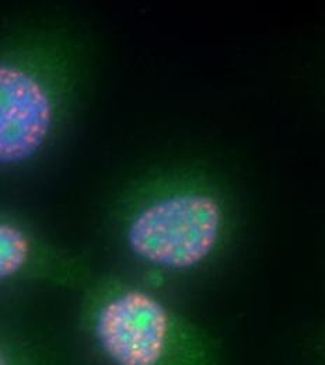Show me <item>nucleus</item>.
Here are the masks:
<instances>
[{
	"mask_svg": "<svg viewBox=\"0 0 325 365\" xmlns=\"http://www.w3.org/2000/svg\"><path fill=\"white\" fill-rule=\"evenodd\" d=\"M86 51L62 21L0 26V178L34 166L60 140L82 96Z\"/></svg>",
	"mask_w": 325,
	"mask_h": 365,
	"instance_id": "1",
	"label": "nucleus"
},
{
	"mask_svg": "<svg viewBox=\"0 0 325 365\" xmlns=\"http://www.w3.org/2000/svg\"><path fill=\"white\" fill-rule=\"evenodd\" d=\"M93 277L79 253L52 242L23 217L0 207V288L44 284L83 289Z\"/></svg>",
	"mask_w": 325,
	"mask_h": 365,
	"instance_id": "4",
	"label": "nucleus"
},
{
	"mask_svg": "<svg viewBox=\"0 0 325 365\" xmlns=\"http://www.w3.org/2000/svg\"><path fill=\"white\" fill-rule=\"evenodd\" d=\"M79 326L107 365H225L218 339L159 295L117 277L82 289Z\"/></svg>",
	"mask_w": 325,
	"mask_h": 365,
	"instance_id": "2",
	"label": "nucleus"
},
{
	"mask_svg": "<svg viewBox=\"0 0 325 365\" xmlns=\"http://www.w3.org/2000/svg\"><path fill=\"white\" fill-rule=\"evenodd\" d=\"M0 365H68L47 343L0 312Z\"/></svg>",
	"mask_w": 325,
	"mask_h": 365,
	"instance_id": "5",
	"label": "nucleus"
},
{
	"mask_svg": "<svg viewBox=\"0 0 325 365\" xmlns=\"http://www.w3.org/2000/svg\"><path fill=\"white\" fill-rule=\"evenodd\" d=\"M115 227L124 247L140 263L186 273L219 253L230 232V215L212 187L166 185L124 204Z\"/></svg>",
	"mask_w": 325,
	"mask_h": 365,
	"instance_id": "3",
	"label": "nucleus"
}]
</instances>
